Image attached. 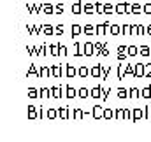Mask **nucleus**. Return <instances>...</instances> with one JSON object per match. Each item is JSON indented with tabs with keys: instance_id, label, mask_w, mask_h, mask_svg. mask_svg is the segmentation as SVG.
Listing matches in <instances>:
<instances>
[]
</instances>
